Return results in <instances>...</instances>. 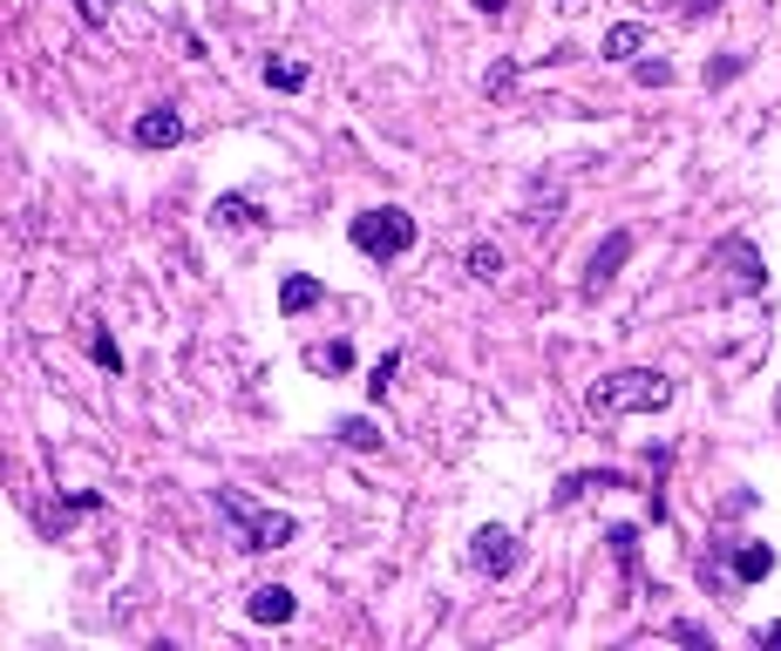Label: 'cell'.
<instances>
[{"instance_id":"7c38bea8","label":"cell","mask_w":781,"mask_h":651,"mask_svg":"<svg viewBox=\"0 0 781 651\" xmlns=\"http://www.w3.org/2000/svg\"><path fill=\"white\" fill-rule=\"evenodd\" d=\"M727 563H734V577H740V584H761L768 570H774V550H768V543H734Z\"/></svg>"},{"instance_id":"7a4b0ae2","label":"cell","mask_w":781,"mask_h":651,"mask_svg":"<svg viewBox=\"0 0 781 651\" xmlns=\"http://www.w3.org/2000/svg\"><path fill=\"white\" fill-rule=\"evenodd\" d=\"M218 516L231 522V543H239V550H286V543L299 537V522H293L286 509L252 503L245 488H218Z\"/></svg>"},{"instance_id":"ba28073f","label":"cell","mask_w":781,"mask_h":651,"mask_svg":"<svg viewBox=\"0 0 781 651\" xmlns=\"http://www.w3.org/2000/svg\"><path fill=\"white\" fill-rule=\"evenodd\" d=\"M646 48H652V27H646V21H618V27H605V41H598L605 62H646Z\"/></svg>"},{"instance_id":"8992f818","label":"cell","mask_w":781,"mask_h":651,"mask_svg":"<svg viewBox=\"0 0 781 651\" xmlns=\"http://www.w3.org/2000/svg\"><path fill=\"white\" fill-rule=\"evenodd\" d=\"M625 258H632V231H612V238L598 244V252H592V265H584V299H598L605 285L618 278V265H625Z\"/></svg>"},{"instance_id":"4316f807","label":"cell","mask_w":781,"mask_h":651,"mask_svg":"<svg viewBox=\"0 0 781 651\" xmlns=\"http://www.w3.org/2000/svg\"><path fill=\"white\" fill-rule=\"evenodd\" d=\"M761 644H781V625H768V631H761Z\"/></svg>"},{"instance_id":"3957f363","label":"cell","mask_w":781,"mask_h":651,"mask_svg":"<svg viewBox=\"0 0 781 651\" xmlns=\"http://www.w3.org/2000/svg\"><path fill=\"white\" fill-rule=\"evenodd\" d=\"M346 238H354L361 258H408L415 252V218L402 211V203H374V211H354V224H346Z\"/></svg>"},{"instance_id":"d6986e66","label":"cell","mask_w":781,"mask_h":651,"mask_svg":"<svg viewBox=\"0 0 781 651\" xmlns=\"http://www.w3.org/2000/svg\"><path fill=\"white\" fill-rule=\"evenodd\" d=\"M503 272V252L496 244H469V278H496Z\"/></svg>"},{"instance_id":"5bb4252c","label":"cell","mask_w":781,"mask_h":651,"mask_svg":"<svg viewBox=\"0 0 781 651\" xmlns=\"http://www.w3.org/2000/svg\"><path fill=\"white\" fill-rule=\"evenodd\" d=\"M333 441L354 448V455H374V448H381V428H374L367 415H346V421H333Z\"/></svg>"},{"instance_id":"e0dca14e","label":"cell","mask_w":781,"mask_h":651,"mask_svg":"<svg viewBox=\"0 0 781 651\" xmlns=\"http://www.w3.org/2000/svg\"><path fill=\"white\" fill-rule=\"evenodd\" d=\"M306 366H312V374H346V366H354V346H346V340H333V346H306Z\"/></svg>"},{"instance_id":"52a82bcc","label":"cell","mask_w":781,"mask_h":651,"mask_svg":"<svg viewBox=\"0 0 781 651\" xmlns=\"http://www.w3.org/2000/svg\"><path fill=\"white\" fill-rule=\"evenodd\" d=\"M130 136H136V150H170V143H184V115H177V102H156V109H143Z\"/></svg>"},{"instance_id":"30bf717a","label":"cell","mask_w":781,"mask_h":651,"mask_svg":"<svg viewBox=\"0 0 781 651\" xmlns=\"http://www.w3.org/2000/svg\"><path fill=\"white\" fill-rule=\"evenodd\" d=\"M320 299H327V285L312 278V272H286V278H279V312H286V319L312 312V306H320Z\"/></svg>"},{"instance_id":"4fadbf2b","label":"cell","mask_w":781,"mask_h":651,"mask_svg":"<svg viewBox=\"0 0 781 651\" xmlns=\"http://www.w3.org/2000/svg\"><path fill=\"white\" fill-rule=\"evenodd\" d=\"M592 488H632V482H625L618 468H598V475H564V482H558V509H571L578 496H592Z\"/></svg>"},{"instance_id":"8fae6325","label":"cell","mask_w":781,"mask_h":651,"mask_svg":"<svg viewBox=\"0 0 781 651\" xmlns=\"http://www.w3.org/2000/svg\"><path fill=\"white\" fill-rule=\"evenodd\" d=\"M211 224H218V231H252V224H258L252 197H245V190H224V197L211 203Z\"/></svg>"},{"instance_id":"ac0fdd59","label":"cell","mask_w":781,"mask_h":651,"mask_svg":"<svg viewBox=\"0 0 781 651\" xmlns=\"http://www.w3.org/2000/svg\"><path fill=\"white\" fill-rule=\"evenodd\" d=\"M82 346H89V360H96V366H109V374H123V346H116L109 333H96V325H89V333H82Z\"/></svg>"},{"instance_id":"9a60e30c","label":"cell","mask_w":781,"mask_h":651,"mask_svg":"<svg viewBox=\"0 0 781 651\" xmlns=\"http://www.w3.org/2000/svg\"><path fill=\"white\" fill-rule=\"evenodd\" d=\"M265 89L299 96V89H306V62H293V55H265Z\"/></svg>"},{"instance_id":"2e32d148","label":"cell","mask_w":781,"mask_h":651,"mask_svg":"<svg viewBox=\"0 0 781 651\" xmlns=\"http://www.w3.org/2000/svg\"><path fill=\"white\" fill-rule=\"evenodd\" d=\"M605 543H612V556H618L625 577H639V529H632V522H612V529H605Z\"/></svg>"},{"instance_id":"7402d4cb","label":"cell","mask_w":781,"mask_h":651,"mask_svg":"<svg viewBox=\"0 0 781 651\" xmlns=\"http://www.w3.org/2000/svg\"><path fill=\"white\" fill-rule=\"evenodd\" d=\"M109 14H116V0H75V21L82 27H109Z\"/></svg>"},{"instance_id":"5b68a950","label":"cell","mask_w":781,"mask_h":651,"mask_svg":"<svg viewBox=\"0 0 781 651\" xmlns=\"http://www.w3.org/2000/svg\"><path fill=\"white\" fill-rule=\"evenodd\" d=\"M707 265H721V272H727V299H740V293H761V285H768V265H761V252H755L748 238H721Z\"/></svg>"},{"instance_id":"d4e9b609","label":"cell","mask_w":781,"mask_h":651,"mask_svg":"<svg viewBox=\"0 0 781 651\" xmlns=\"http://www.w3.org/2000/svg\"><path fill=\"white\" fill-rule=\"evenodd\" d=\"M740 68H748V62H740V55H721V62H714V68H707V81H734V75H740Z\"/></svg>"},{"instance_id":"cb8c5ba5","label":"cell","mask_w":781,"mask_h":651,"mask_svg":"<svg viewBox=\"0 0 781 651\" xmlns=\"http://www.w3.org/2000/svg\"><path fill=\"white\" fill-rule=\"evenodd\" d=\"M673 638H680V644H700V651H714V638H707V631H700V625H686V618L673 625Z\"/></svg>"},{"instance_id":"484cf974","label":"cell","mask_w":781,"mask_h":651,"mask_svg":"<svg viewBox=\"0 0 781 651\" xmlns=\"http://www.w3.org/2000/svg\"><path fill=\"white\" fill-rule=\"evenodd\" d=\"M714 8H727V0H686V14L700 21V14H714Z\"/></svg>"},{"instance_id":"277c9868","label":"cell","mask_w":781,"mask_h":651,"mask_svg":"<svg viewBox=\"0 0 781 651\" xmlns=\"http://www.w3.org/2000/svg\"><path fill=\"white\" fill-rule=\"evenodd\" d=\"M469 570L490 577V584H496V577H517V570H524V543H517L503 522H483L476 537H469Z\"/></svg>"},{"instance_id":"83f0119b","label":"cell","mask_w":781,"mask_h":651,"mask_svg":"<svg viewBox=\"0 0 781 651\" xmlns=\"http://www.w3.org/2000/svg\"><path fill=\"white\" fill-rule=\"evenodd\" d=\"M558 8H564V14H571V8H578V0H558Z\"/></svg>"},{"instance_id":"44dd1931","label":"cell","mask_w":781,"mask_h":651,"mask_svg":"<svg viewBox=\"0 0 781 651\" xmlns=\"http://www.w3.org/2000/svg\"><path fill=\"white\" fill-rule=\"evenodd\" d=\"M483 89H490V96H510V89H517V62H490Z\"/></svg>"},{"instance_id":"ffe728a7","label":"cell","mask_w":781,"mask_h":651,"mask_svg":"<svg viewBox=\"0 0 781 651\" xmlns=\"http://www.w3.org/2000/svg\"><path fill=\"white\" fill-rule=\"evenodd\" d=\"M632 75L646 81V89H667V81H673V62H659V55H646V62H632Z\"/></svg>"},{"instance_id":"9c48e42d","label":"cell","mask_w":781,"mask_h":651,"mask_svg":"<svg viewBox=\"0 0 781 651\" xmlns=\"http://www.w3.org/2000/svg\"><path fill=\"white\" fill-rule=\"evenodd\" d=\"M245 610H252V625H293V591L286 584H258L252 597H245Z\"/></svg>"},{"instance_id":"6da1fadb","label":"cell","mask_w":781,"mask_h":651,"mask_svg":"<svg viewBox=\"0 0 781 651\" xmlns=\"http://www.w3.org/2000/svg\"><path fill=\"white\" fill-rule=\"evenodd\" d=\"M584 407H592L598 421H618V415H659V407H673V380L652 374V366H618V374L592 380Z\"/></svg>"},{"instance_id":"603a6c76","label":"cell","mask_w":781,"mask_h":651,"mask_svg":"<svg viewBox=\"0 0 781 651\" xmlns=\"http://www.w3.org/2000/svg\"><path fill=\"white\" fill-rule=\"evenodd\" d=\"M395 366H402V353H381V366L367 374V394H374V400L387 394V380H395Z\"/></svg>"},{"instance_id":"f1b7e54d","label":"cell","mask_w":781,"mask_h":651,"mask_svg":"<svg viewBox=\"0 0 781 651\" xmlns=\"http://www.w3.org/2000/svg\"><path fill=\"white\" fill-rule=\"evenodd\" d=\"M774 415H781V407H774Z\"/></svg>"}]
</instances>
